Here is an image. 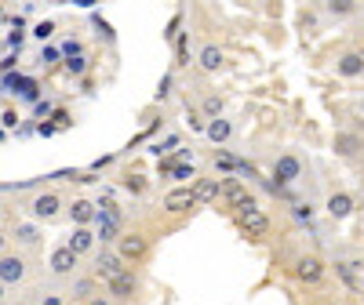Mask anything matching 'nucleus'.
<instances>
[{"label":"nucleus","mask_w":364,"mask_h":305,"mask_svg":"<svg viewBox=\"0 0 364 305\" xmlns=\"http://www.w3.org/2000/svg\"><path fill=\"white\" fill-rule=\"evenodd\" d=\"M66 211L73 218V229H91V222L99 218V204L87 196H73V204H66Z\"/></svg>","instance_id":"4468645a"},{"label":"nucleus","mask_w":364,"mask_h":305,"mask_svg":"<svg viewBox=\"0 0 364 305\" xmlns=\"http://www.w3.org/2000/svg\"><path fill=\"white\" fill-rule=\"evenodd\" d=\"M240 164H245V160H240V157H233L230 149H215V152H211V167H215V171H223L226 178L240 174Z\"/></svg>","instance_id":"412c9836"},{"label":"nucleus","mask_w":364,"mask_h":305,"mask_svg":"<svg viewBox=\"0 0 364 305\" xmlns=\"http://www.w3.org/2000/svg\"><path fill=\"white\" fill-rule=\"evenodd\" d=\"M190 66V33H178L175 37V70H186Z\"/></svg>","instance_id":"393cba45"},{"label":"nucleus","mask_w":364,"mask_h":305,"mask_svg":"<svg viewBox=\"0 0 364 305\" xmlns=\"http://www.w3.org/2000/svg\"><path fill=\"white\" fill-rule=\"evenodd\" d=\"M0 255H8V233L0 229Z\"/></svg>","instance_id":"72a5a7b5"},{"label":"nucleus","mask_w":364,"mask_h":305,"mask_svg":"<svg viewBox=\"0 0 364 305\" xmlns=\"http://www.w3.org/2000/svg\"><path fill=\"white\" fill-rule=\"evenodd\" d=\"M63 207H66V200L58 196L55 189H48V193H37V196H33V204H29V215H33L37 222H55L58 215H63Z\"/></svg>","instance_id":"6e6552de"},{"label":"nucleus","mask_w":364,"mask_h":305,"mask_svg":"<svg viewBox=\"0 0 364 305\" xmlns=\"http://www.w3.org/2000/svg\"><path fill=\"white\" fill-rule=\"evenodd\" d=\"M237 226H240V233H245L248 240H255V243L269 240V233H273V218L266 215L262 207H252V211H240V215H237Z\"/></svg>","instance_id":"39448f33"},{"label":"nucleus","mask_w":364,"mask_h":305,"mask_svg":"<svg viewBox=\"0 0 364 305\" xmlns=\"http://www.w3.org/2000/svg\"><path fill=\"white\" fill-rule=\"evenodd\" d=\"M204 138L211 142V145H226L230 138H233V124H230V120L226 116H219V120H208V128H204Z\"/></svg>","instance_id":"aec40b11"},{"label":"nucleus","mask_w":364,"mask_h":305,"mask_svg":"<svg viewBox=\"0 0 364 305\" xmlns=\"http://www.w3.org/2000/svg\"><path fill=\"white\" fill-rule=\"evenodd\" d=\"M321 305H343V301H336V298H324Z\"/></svg>","instance_id":"c9c22d12"},{"label":"nucleus","mask_w":364,"mask_h":305,"mask_svg":"<svg viewBox=\"0 0 364 305\" xmlns=\"http://www.w3.org/2000/svg\"><path fill=\"white\" fill-rule=\"evenodd\" d=\"M171 174H175V178H197V171H193V167H178V164L171 167Z\"/></svg>","instance_id":"7c9ffc66"},{"label":"nucleus","mask_w":364,"mask_h":305,"mask_svg":"<svg viewBox=\"0 0 364 305\" xmlns=\"http://www.w3.org/2000/svg\"><path fill=\"white\" fill-rule=\"evenodd\" d=\"M302 174H306V164H302V157H299L295 149H284V152H277V157H273L269 182H273L277 189L295 186V182H302Z\"/></svg>","instance_id":"f03ea898"},{"label":"nucleus","mask_w":364,"mask_h":305,"mask_svg":"<svg viewBox=\"0 0 364 305\" xmlns=\"http://www.w3.org/2000/svg\"><path fill=\"white\" fill-rule=\"evenodd\" d=\"M0 298H4V284H0Z\"/></svg>","instance_id":"e433bc0d"},{"label":"nucleus","mask_w":364,"mask_h":305,"mask_svg":"<svg viewBox=\"0 0 364 305\" xmlns=\"http://www.w3.org/2000/svg\"><path fill=\"white\" fill-rule=\"evenodd\" d=\"M91 287H95V277L77 280V284H73V298H77V301H91V298H95V294H91Z\"/></svg>","instance_id":"cd10ccee"},{"label":"nucleus","mask_w":364,"mask_h":305,"mask_svg":"<svg viewBox=\"0 0 364 305\" xmlns=\"http://www.w3.org/2000/svg\"><path fill=\"white\" fill-rule=\"evenodd\" d=\"M161 207H164V215H168V218H182V215H190V211L197 207L193 189H190V186H175V189H168V193H164V200H161Z\"/></svg>","instance_id":"0eeeda50"},{"label":"nucleus","mask_w":364,"mask_h":305,"mask_svg":"<svg viewBox=\"0 0 364 305\" xmlns=\"http://www.w3.org/2000/svg\"><path fill=\"white\" fill-rule=\"evenodd\" d=\"M360 113H364V99H360Z\"/></svg>","instance_id":"58836bf2"},{"label":"nucleus","mask_w":364,"mask_h":305,"mask_svg":"<svg viewBox=\"0 0 364 305\" xmlns=\"http://www.w3.org/2000/svg\"><path fill=\"white\" fill-rule=\"evenodd\" d=\"M77 265H80V258L66 248V243H63V248H55V251H51V258H48V269L55 272V277H73Z\"/></svg>","instance_id":"f3484780"},{"label":"nucleus","mask_w":364,"mask_h":305,"mask_svg":"<svg viewBox=\"0 0 364 305\" xmlns=\"http://www.w3.org/2000/svg\"><path fill=\"white\" fill-rule=\"evenodd\" d=\"M219 204L223 207H230L233 215H240V211H252V207H259V200H255V193L248 189V182L245 178H223V189H219Z\"/></svg>","instance_id":"7ed1b4c3"},{"label":"nucleus","mask_w":364,"mask_h":305,"mask_svg":"<svg viewBox=\"0 0 364 305\" xmlns=\"http://www.w3.org/2000/svg\"><path fill=\"white\" fill-rule=\"evenodd\" d=\"M124 189H128V193H142V189H146V182H142L139 174H132V178H124Z\"/></svg>","instance_id":"c756f323"},{"label":"nucleus","mask_w":364,"mask_h":305,"mask_svg":"<svg viewBox=\"0 0 364 305\" xmlns=\"http://www.w3.org/2000/svg\"><path fill=\"white\" fill-rule=\"evenodd\" d=\"M29 277V258L18 255V251H8V255H0V284L4 287H15Z\"/></svg>","instance_id":"423d86ee"},{"label":"nucleus","mask_w":364,"mask_h":305,"mask_svg":"<svg viewBox=\"0 0 364 305\" xmlns=\"http://www.w3.org/2000/svg\"><path fill=\"white\" fill-rule=\"evenodd\" d=\"M51 33H55V22H41V26L33 29V37H37V40H48Z\"/></svg>","instance_id":"c85d7f7f"},{"label":"nucleus","mask_w":364,"mask_h":305,"mask_svg":"<svg viewBox=\"0 0 364 305\" xmlns=\"http://www.w3.org/2000/svg\"><path fill=\"white\" fill-rule=\"evenodd\" d=\"M324 11L336 15V18H350V15H357V4H353V0H328Z\"/></svg>","instance_id":"bb28decb"},{"label":"nucleus","mask_w":364,"mask_h":305,"mask_svg":"<svg viewBox=\"0 0 364 305\" xmlns=\"http://www.w3.org/2000/svg\"><path fill=\"white\" fill-rule=\"evenodd\" d=\"M66 70H70V73H84V70H87V62H84V58H73V62H70Z\"/></svg>","instance_id":"2f4dec72"},{"label":"nucleus","mask_w":364,"mask_h":305,"mask_svg":"<svg viewBox=\"0 0 364 305\" xmlns=\"http://www.w3.org/2000/svg\"><path fill=\"white\" fill-rule=\"evenodd\" d=\"M73 305H87V301H73Z\"/></svg>","instance_id":"4c0bfd02"},{"label":"nucleus","mask_w":364,"mask_h":305,"mask_svg":"<svg viewBox=\"0 0 364 305\" xmlns=\"http://www.w3.org/2000/svg\"><path fill=\"white\" fill-rule=\"evenodd\" d=\"M11 236H15L18 248H37V243H41V229H37V226H29V222H18Z\"/></svg>","instance_id":"5701e85b"},{"label":"nucleus","mask_w":364,"mask_h":305,"mask_svg":"<svg viewBox=\"0 0 364 305\" xmlns=\"http://www.w3.org/2000/svg\"><path fill=\"white\" fill-rule=\"evenodd\" d=\"M106 294H109L113 301H135V298H139V272H135V269L117 272V277L106 284Z\"/></svg>","instance_id":"1a4fd4ad"},{"label":"nucleus","mask_w":364,"mask_h":305,"mask_svg":"<svg viewBox=\"0 0 364 305\" xmlns=\"http://www.w3.org/2000/svg\"><path fill=\"white\" fill-rule=\"evenodd\" d=\"M336 73H339L343 80H360V77H364V51H360V48H346V51H339V58H336Z\"/></svg>","instance_id":"f8f14e48"},{"label":"nucleus","mask_w":364,"mask_h":305,"mask_svg":"<svg viewBox=\"0 0 364 305\" xmlns=\"http://www.w3.org/2000/svg\"><path fill=\"white\" fill-rule=\"evenodd\" d=\"M197 66H200V73H219L223 66H226V51L219 48V44H204L200 51H197Z\"/></svg>","instance_id":"a211bd4d"},{"label":"nucleus","mask_w":364,"mask_h":305,"mask_svg":"<svg viewBox=\"0 0 364 305\" xmlns=\"http://www.w3.org/2000/svg\"><path fill=\"white\" fill-rule=\"evenodd\" d=\"M291 218H295L299 226H310V222L317 218V207H314L310 200H295V204H291Z\"/></svg>","instance_id":"b1692460"},{"label":"nucleus","mask_w":364,"mask_h":305,"mask_svg":"<svg viewBox=\"0 0 364 305\" xmlns=\"http://www.w3.org/2000/svg\"><path fill=\"white\" fill-rule=\"evenodd\" d=\"M200 116L204 120H219L223 116V99L219 95H204L200 99Z\"/></svg>","instance_id":"a878e982"},{"label":"nucleus","mask_w":364,"mask_h":305,"mask_svg":"<svg viewBox=\"0 0 364 305\" xmlns=\"http://www.w3.org/2000/svg\"><path fill=\"white\" fill-rule=\"evenodd\" d=\"M87 305H113V301H109V298H102V294H95V298H91Z\"/></svg>","instance_id":"f704fd0d"},{"label":"nucleus","mask_w":364,"mask_h":305,"mask_svg":"<svg viewBox=\"0 0 364 305\" xmlns=\"http://www.w3.org/2000/svg\"><path fill=\"white\" fill-rule=\"evenodd\" d=\"M331 149H336V157H343V160H357V157H364V138L357 131H336Z\"/></svg>","instance_id":"dca6fc26"},{"label":"nucleus","mask_w":364,"mask_h":305,"mask_svg":"<svg viewBox=\"0 0 364 305\" xmlns=\"http://www.w3.org/2000/svg\"><path fill=\"white\" fill-rule=\"evenodd\" d=\"M190 189H193V200H197V207L219 204V189H223V178H215V174H197Z\"/></svg>","instance_id":"ddd939ff"},{"label":"nucleus","mask_w":364,"mask_h":305,"mask_svg":"<svg viewBox=\"0 0 364 305\" xmlns=\"http://www.w3.org/2000/svg\"><path fill=\"white\" fill-rule=\"evenodd\" d=\"M95 222H99V229H95L99 243H102V248H109V243H113V248H117V240H120V233H124V229H120V222H117V218H106V215H99Z\"/></svg>","instance_id":"4be33fe9"},{"label":"nucleus","mask_w":364,"mask_h":305,"mask_svg":"<svg viewBox=\"0 0 364 305\" xmlns=\"http://www.w3.org/2000/svg\"><path fill=\"white\" fill-rule=\"evenodd\" d=\"M128 265L117 258V251H109V248H102L99 255H95V262H91V277H95V284H109L117 272H124Z\"/></svg>","instance_id":"9d476101"},{"label":"nucleus","mask_w":364,"mask_h":305,"mask_svg":"<svg viewBox=\"0 0 364 305\" xmlns=\"http://www.w3.org/2000/svg\"><path fill=\"white\" fill-rule=\"evenodd\" d=\"M0 120H4V128H15V120H18V116H15L11 109H4V116H0Z\"/></svg>","instance_id":"473e14b6"},{"label":"nucleus","mask_w":364,"mask_h":305,"mask_svg":"<svg viewBox=\"0 0 364 305\" xmlns=\"http://www.w3.org/2000/svg\"><path fill=\"white\" fill-rule=\"evenodd\" d=\"M331 265H336L339 280H343L350 291H364V262H360V258H336Z\"/></svg>","instance_id":"2eb2a0df"},{"label":"nucleus","mask_w":364,"mask_h":305,"mask_svg":"<svg viewBox=\"0 0 364 305\" xmlns=\"http://www.w3.org/2000/svg\"><path fill=\"white\" fill-rule=\"evenodd\" d=\"M291 277H295V284H302V287H321L324 280H328V269H331V262H324L317 251H299V255H291Z\"/></svg>","instance_id":"f257e3e1"},{"label":"nucleus","mask_w":364,"mask_h":305,"mask_svg":"<svg viewBox=\"0 0 364 305\" xmlns=\"http://www.w3.org/2000/svg\"><path fill=\"white\" fill-rule=\"evenodd\" d=\"M95 243H99L95 229H73V236L66 240V248H70L77 258H84V255H91V251H95Z\"/></svg>","instance_id":"6ab92c4d"},{"label":"nucleus","mask_w":364,"mask_h":305,"mask_svg":"<svg viewBox=\"0 0 364 305\" xmlns=\"http://www.w3.org/2000/svg\"><path fill=\"white\" fill-rule=\"evenodd\" d=\"M357 211V200H353V193H346V189H336V193H328V200H324V215L331 218V222H346L350 215Z\"/></svg>","instance_id":"9b49d317"},{"label":"nucleus","mask_w":364,"mask_h":305,"mask_svg":"<svg viewBox=\"0 0 364 305\" xmlns=\"http://www.w3.org/2000/svg\"><path fill=\"white\" fill-rule=\"evenodd\" d=\"M113 251H117V258L124 262L128 269H135V265H142L149 258V236L142 229H128V233H120Z\"/></svg>","instance_id":"20e7f679"}]
</instances>
